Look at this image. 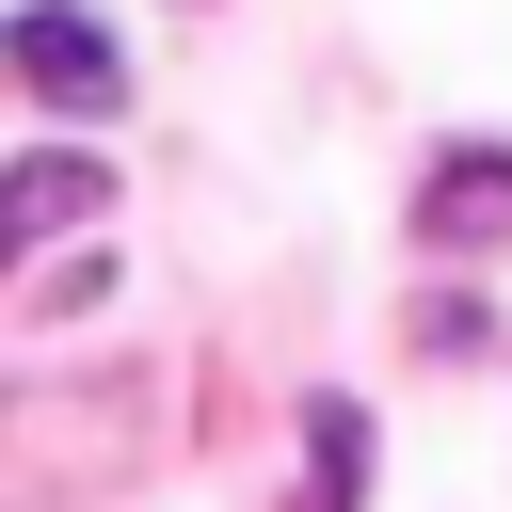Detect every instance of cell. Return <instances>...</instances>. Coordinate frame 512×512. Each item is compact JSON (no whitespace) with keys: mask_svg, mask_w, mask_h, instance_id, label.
Here are the masks:
<instances>
[{"mask_svg":"<svg viewBox=\"0 0 512 512\" xmlns=\"http://www.w3.org/2000/svg\"><path fill=\"white\" fill-rule=\"evenodd\" d=\"M0 64H16L48 112H128V48H112L80 0H16V16H0Z\"/></svg>","mask_w":512,"mask_h":512,"instance_id":"cell-1","label":"cell"},{"mask_svg":"<svg viewBox=\"0 0 512 512\" xmlns=\"http://www.w3.org/2000/svg\"><path fill=\"white\" fill-rule=\"evenodd\" d=\"M416 256H512V144H448L416 176Z\"/></svg>","mask_w":512,"mask_h":512,"instance_id":"cell-2","label":"cell"},{"mask_svg":"<svg viewBox=\"0 0 512 512\" xmlns=\"http://www.w3.org/2000/svg\"><path fill=\"white\" fill-rule=\"evenodd\" d=\"M80 208H112V160H80V144H32V160L0 176V256H32V240H64Z\"/></svg>","mask_w":512,"mask_h":512,"instance_id":"cell-3","label":"cell"},{"mask_svg":"<svg viewBox=\"0 0 512 512\" xmlns=\"http://www.w3.org/2000/svg\"><path fill=\"white\" fill-rule=\"evenodd\" d=\"M304 512H368V416L336 384L304 400Z\"/></svg>","mask_w":512,"mask_h":512,"instance_id":"cell-4","label":"cell"}]
</instances>
